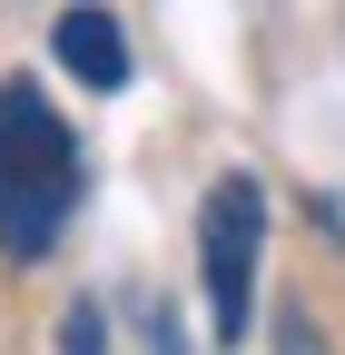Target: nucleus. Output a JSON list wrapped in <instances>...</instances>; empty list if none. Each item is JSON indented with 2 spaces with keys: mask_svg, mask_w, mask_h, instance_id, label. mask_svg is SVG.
I'll use <instances>...</instances> for the list:
<instances>
[{
  "mask_svg": "<svg viewBox=\"0 0 345 355\" xmlns=\"http://www.w3.org/2000/svg\"><path fill=\"white\" fill-rule=\"evenodd\" d=\"M79 188H89L79 128L50 109L39 79H0V257H50L79 217Z\"/></svg>",
  "mask_w": 345,
  "mask_h": 355,
  "instance_id": "f257e3e1",
  "label": "nucleus"
},
{
  "mask_svg": "<svg viewBox=\"0 0 345 355\" xmlns=\"http://www.w3.org/2000/svg\"><path fill=\"white\" fill-rule=\"evenodd\" d=\"M256 266H267V188H256V168H218L197 198V286H207L218 355H237L256 326Z\"/></svg>",
  "mask_w": 345,
  "mask_h": 355,
  "instance_id": "f03ea898",
  "label": "nucleus"
},
{
  "mask_svg": "<svg viewBox=\"0 0 345 355\" xmlns=\"http://www.w3.org/2000/svg\"><path fill=\"white\" fill-rule=\"evenodd\" d=\"M50 50L69 60L79 89H128V30H118L109 10H60V20H50Z\"/></svg>",
  "mask_w": 345,
  "mask_h": 355,
  "instance_id": "7ed1b4c3",
  "label": "nucleus"
},
{
  "mask_svg": "<svg viewBox=\"0 0 345 355\" xmlns=\"http://www.w3.org/2000/svg\"><path fill=\"white\" fill-rule=\"evenodd\" d=\"M50 355H109V326H99V306H69L60 316V345Z\"/></svg>",
  "mask_w": 345,
  "mask_h": 355,
  "instance_id": "20e7f679",
  "label": "nucleus"
},
{
  "mask_svg": "<svg viewBox=\"0 0 345 355\" xmlns=\"http://www.w3.org/2000/svg\"><path fill=\"white\" fill-rule=\"evenodd\" d=\"M276 355H335V345H326V326L306 316V306H286L276 316Z\"/></svg>",
  "mask_w": 345,
  "mask_h": 355,
  "instance_id": "39448f33",
  "label": "nucleus"
},
{
  "mask_svg": "<svg viewBox=\"0 0 345 355\" xmlns=\"http://www.w3.org/2000/svg\"><path fill=\"white\" fill-rule=\"evenodd\" d=\"M148 355H188V336H178V306H158V296H148Z\"/></svg>",
  "mask_w": 345,
  "mask_h": 355,
  "instance_id": "423d86ee",
  "label": "nucleus"
}]
</instances>
